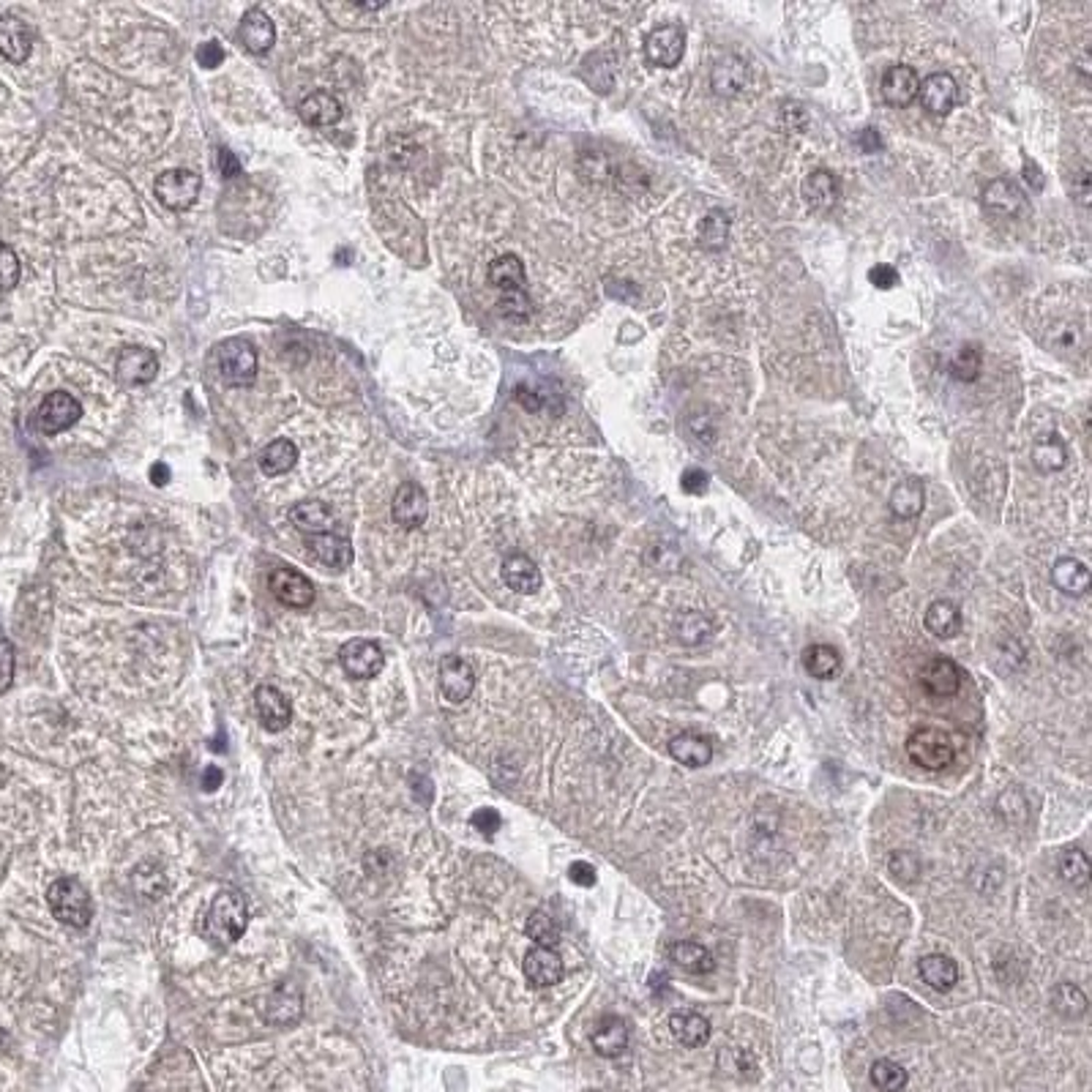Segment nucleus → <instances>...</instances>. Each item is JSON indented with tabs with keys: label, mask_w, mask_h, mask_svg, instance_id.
<instances>
[{
	"label": "nucleus",
	"mask_w": 1092,
	"mask_h": 1092,
	"mask_svg": "<svg viewBox=\"0 0 1092 1092\" xmlns=\"http://www.w3.org/2000/svg\"><path fill=\"white\" fill-rule=\"evenodd\" d=\"M249 926V904L238 891H219L200 921L202 940L216 948H230L244 937Z\"/></svg>",
	"instance_id": "1"
},
{
	"label": "nucleus",
	"mask_w": 1092,
	"mask_h": 1092,
	"mask_svg": "<svg viewBox=\"0 0 1092 1092\" xmlns=\"http://www.w3.org/2000/svg\"><path fill=\"white\" fill-rule=\"evenodd\" d=\"M489 284L500 293V312L511 319H525L533 312L528 295L525 262L516 255H500L489 262Z\"/></svg>",
	"instance_id": "2"
},
{
	"label": "nucleus",
	"mask_w": 1092,
	"mask_h": 1092,
	"mask_svg": "<svg viewBox=\"0 0 1092 1092\" xmlns=\"http://www.w3.org/2000/svg\"><path fill=\"white\" fill-rule=\"evenodd\" d=\"M47 904L52 918L72 929H86L93 918V901L86 885L77 880H55L47 891Z\"/></svg>",
	"instance_id": "3"
},
{
	"label": "nucleus",
	"mask_w": 1092,
	"mask_h": 1092,
	"mask_svg": "<svg viewBox=\"0 0 1092 1092\" xmlns=\"http://www.w3.org/2000/svg\"><path fill=\"white\" fill-rule=\"evenodd\" d=\"M907 754L909 760L923 771H946L956 760V749H953L950 737L940 729H934V726L915 729L907 737Z\"/></svg>",
	"instance_id": "4"
},
{
	"label": "nucleus",
	"mask_w": 1092,
	"mask_h": 1092,
	"mask_svg": "<svg viewBox=\"0 0 1092 1092\" xmlns=\"http://www.w3.org/2000/svg\"><path fill=\"white\" fill-rule=\"evenodd\" d=\"M219 372L230 385H252L258 380V350L246 339H230L219 347Z\"/></svg>",
	"instance_id": "5"
},
{
	"label": "nucleus",
	"mask_w": 1092,
	"mask_h": 1092,
	"mask_svg": "<svg viewBox=\"0 0 1092 1092\" xmlns=\"http://www.w3.org/2000/svg\"><path fill=\"white\" fill-rule=\"evenodd\" d=\"M202 189V178L192 170H167L161 172L153 184V192L161 200V205L170 210L192 208Z\"/></svg>",
	"instance_id": "6"
},
{
	"label": "nucleus",
	"mask_w": 1092,
	"mask_h": 1092,
	"mask_svg": "<svg viewBox=\"0 0 1092 1092\" xmlns=\"http://www.w3.org/2000/svg\"><path fill=\"white\" fill-rule=\"evenodd\" d=\"M645 55L653 66L675 69L686 55V30L680 25H661L645 38Z\"/></svg>",
	"instance_id": "7"
},
{
	"label": "nucleus",
	"mask_w": 1092,
	"mask_h": 1092,
	"mask_svg": "<svg viewBox=\"0 0 1092 1092\" xmlns=\"http://www.w3.org/2000/svg\"><path fill=\"white\" fill-rule=\"evenodd\" d=\"M339 661H342L344 672L350 677L369 680V677L380 675L385 656H382L380 645L372 642V639H350L339 651Z\"/></svg>",
	"instance_id": "8"
},
{
	"label": "nucleus",
	"mask_w": 1092,
	"mask_h": 1092,
	"mask_svg": "<svg viewBox=\"0 0 1092 1092\" xmlns=\"http://www.w3.org/2000/svg\"><path fill=\"white\" fill-rule=\"evenodd\" d=\"M80 416H83V407L66 391L47 393L44 402L38 405V427L44 434H61V431L72 430Z\"/></svg>",
	"instance_id": "9"
},
{
	"label": "nucleus",
	"mask_w": 1092,
	"mask_h": 1092,
	"mask_svg": "<svg viewBox=\"0 0 1092 1092\" xmlns=\"http://www.w3.org/2000/svg\"><path fill=\"white\" fill-rule=\"evenodd\" d=\"M391 514L393 522L402 530L421 528L427 522V516H430V497H427V491L421 489L416 481H405L396 489V494H393Z\"/></svg>",
	"instance_id": "10"
},
{
	"label": "nucleus",
	"mask_w": 1092,
	"mask_h": 1092,
	"mask_svg": "<svg viewBox=\"0 0 1092 1092\" xmlns=\"http://www.w3.org/2000/svg\"><path fill=\"white\" fill-rule=\"evenodd\" d=\"M268 588L279 602L293 606V609H307V606L315 603V596H317L315 585L304 574L293 571V568H276V571H270Z\"/></svg>",
	"instance_id": "11"
},
{
	"label": "nucleus",
	"mask_w": 1092,
	"mask_h": 1092,
	"mask_svg": "<svg viewBox=\"0 0 1092 1092\" xmlns=\"http://www.w3.org/2000/svg\"><path fill=\"white\" fill-rule=\"evenodd\" d=\"M918 96H921L923 110L929 115H948V112L956 110L958 104V83L953 80V74L948 72H934L918 87Z\"/></svg>",
	"instance_id": "12"
},
{
	"label": "nucleus",
	"mask_w": 1092,
	"mask_h": 1092,
	"mask_svg": "<svg viewBox=\"0 0 1092 1092\" xmlns=\"http://www.w3.org/2000/svg\"><path fill=\"white\" fill-rule=\"evenodd\" d=\"M33 41H36V33H33V28L25 23V20L14 17V14L0 17V55L6 61H28L30 58V49H33Z\"/></svg>",
	"instance_id": "13"
},
{
	"label": "nucleus",
	"mask_w": 1092,
	"mask_h": 1092,
	"mask_svg": "<svg viewBox=\"0 0 1092 1092\" xmlns=\"http://www.w3.org/2000/svg\"><path fill=\"white\" fill-rule=\"evenodd\" d=\"M983 208L992 210L997 216H1006V219H1016L1027 210V197L1021 192L1019 186L1006 178H997L983 186Z\"/></svg>",
	"instance_id": "14"
},
{
	"label": "nucleus",
	"mask_w": 1092,
	"mask_h": 1092,
	"mask_svg": "<svg viewBox=\"0 0 1092 1092\" xmlns=\"http://www.w3.org/2000/svg\"><path fill=\"white\" fill-rule=\"evenodd\" d=\"M473 688H476L473 666L465 659H459V656H445L440 661L442 697L451 702V705H462L473 694Z\"/></svg>",
	"instance_id": "15"
},
{
	"label": "nucleus",
	"mask_w": 1092,
	"mask_h": 1092,
	"mask_svg": "<svg viewBox=\"0 0 1092 1092\" xmlns=\"http://www.w3.org/2000/svg\"><path fill=\"white\" fill-rule=\"evenodd\" d=\"M156 372H159V358L145 347H129L115 361V374L123 385H145L156 377Z\"/></svg>",
	"instance_id": "16"
},
{
	"label": "nucleus",
	"mask_w": 1092,
	"mask_h": 1092,
	"mask_svg": "<svg viewBox=\"0 0 1092 1092\" xmlns=\"http://www.w3.org/2000/svg\"><path fill=\"white\" fill-rule=\"evenodd\" d=\"M522 970H525V978H528L533 986H539V989H546V986L560 983L565 975L560 953H557L554 948H541V946L530 948L528 956H525V964H522Z\"/></svg>",
	"instance_id": "17"
},
{
	"label": "nucleus",
	"mask_w": 1092,
	"mask_h": 1092,
	"mask_svg": "<svg viewBox=\"0 0 1092 1092\" xmlns=\"http://www.w3.org/2000/svg\"><path fill=\"white\" fill-rule=\"evenodd\" d=\"M746 83H749V66L743 63V58H737L732 52H724L718 61L713 63L711 87L718 96H740L746 90Z\"/></svg>",
	"instance_id": "18"
},
{
	"label": "nucleus",
	"mask_w": 1092,
	"mask_h": 1092,
	"mask_svg": "<svg viewBox=\"0 0 1092 1092\" xmlns=\"http://www.w3.org/2000/svg\"><path fill=\"white\" fill-rule=\"evenodd\" d=\"M918 680L932 697H953L961 688V669L946 656H937L932 661L923 663Z\"/></svg>",
	"instance_id": "19"
},
{
	"label": "nucleus",
	"mask_w": 1092,
	"mask_h": 1092,
	"mask_svg": "<svg viewBox=\"0 0 1092 1092\" xmlns=\"http://www.w3.org/2000/svg\"><path fill=\"white\" fill-rule=\"evenodd\" d=\"M307 549L312 560L331 571H342L353 563V546L350 541L336 536V533H322V536H307Z\"/></svg>",
	"instance_id": "20"
},
{
	"label": "nucleus",
	"mask_w": 1092,
	"mask_h": 1092,
	"mask_svg": "<svg viewBox=\"0 0 1092 1092\" xmlns=\"http://www.w3.org/2000/svg\"><path fill=\"white\" fill-rule=\"evenodd\" d=\"M238 38L249 52L262 55L276 44V28L262 9H249L241 20V28H238Z\"/></svg>",
	"instance_id": "21"
},
{
	"label": "nucleus",
	"mask_w": 1092,
	"mask_h": 1092,
	"mask_svg": "<svg viewBox=\"0 0 1092 1092\" xmlns=\"http://www.w3.org/2000/svg\"><path fill=\"white\" fill-rule=\"evenodd\" d=\"M918 87H921V80H918V72L912 69V66H904V63H898V66H891L888 72H885L883 77V98L888 101V104H893V107H907V104H912V98L918 96Z\"/></svg>",
	"instance_id": "22"
},
{
	"label": "nucleus",
	"mask_w": 1092,
	"mask_h": 1092,
	"mask_svg": "<svg viewBox=\"0 0 1092 1092\" xmlns=\"http://www.w3.org/2000/svg\"><path fill=\"white\" fill-rule=\"evenodd\" d=\"M258 713L259 721L270 732H282L284 726L290 724L293 718V705L284 697V691H279L276 686H259L258 688Z\"/></svg>",
	"instance_id": "23"
},
{
	"label": "nucleus",
	"mask_w": 1092,
	"mask_h": 1092,
	"mask_svg": "<svg viewBox=\"0 0 1092 1092\" xmlns=\"http://www.w3.org/2000/svg\"><path fill=\"white\" fill-rule=\"evenodd\" d=\"M503 582L508 585V588L514 590V593H522V596H533V593H539L541 590V571L539 565L530 560L528 554L522 552H514L508 554L503 560Z\"/></svg>",
	"instance_id": "24"
},
{
	"label": "nucleus",
	"mask_w": 1092,
	"mask_h": 1092,
	"mask_svg": "<svg viewBox=\"0 0 1092 1092\" xmlns=\"http://www.w3.org/2000/svg\"><path fill=\"white\" fill-rule=\"evenodd\" d=\"M298 115H301V121L307 123V126H315V129L333 126V123L342 118V101L333 96V93H328V90H315V93H309L301 101Z\"/></svg>",
	"instance_id": "25"
},
{
	"label": "nucleus",
	"mask_w": 1092,
	"mask_h": 1092,
	"mask_svg": "<svg viewBox=\"0 0 1092 1092\" xmlns=\"http://www.w3.org/2000/svg\"><path fill=\"white\" fill-rule=\"evenodd\" d=\"M590 1044L596 1049V1055L606 1057H620L628 1049V1027L626 1021L617 1019V1016H606L599 1021V1027L590 1035Z\"/></svg>",
	"instance_id": "26"
},
{
	"label": "nucleus",
	"mask_w": 1092,
	"mask_h": 1092,
	"mask_svg": "<svg viewBox=\"0 0 1092 1092\" xmlns=\"http://www.w3.org/2000/svg\"><path fill=\"white\" fill-rule=\"evenodd\" d=\"M803 197L809 200V205H814V208L820 210H828L833 208L835 202H838V197H841V181H838V175L831 170H814L803 181Z\"/></svg>",
	"instance_id": "27"
},
{
	"label": "nucleus",
	"mask_w": 1092,
	"mask_h": 1092,
	"mask_svg": "<svg viewBox=\"0 0 1092 1092\" xmlns=\"http://www.w3.org/2000/svg\"><path fill=\"white\" fill-rule=\"evenodd\" d=\"M669 754L686 768H705L713 760V746L708 737L694 735V732H680L669 740Z\"/></svg>",
	"instance_id": "28"
},
{
	"label": "nucleus",
	"mask_w": 1092,
	"mask_h": 1092,
	"mask_svg": "<svg viewBox=\"0 0 1092 1092\" xmlns=\"http://www.w3.org/2000/svg\"><path fill=\"white\" fill-rule=\"evenodd\" d=\"M290 522L307 536H322V533L333 530V511L319 500H307V503H298L290 511Z\"/></svg>",
	"instance_id": "29"
},
{
	"label": "nucleus",
	"mask_w": 1092,
	"mask_h": 1092,
	"mask_svg": "<svg viewBox=\"0 0 1092 1092\" xmlns=\"http://www.w3.org/2000/svg\"><path fill=\"white\" fill-rule=\"evenodd\" d=\"M669 1030L688 1049H700V1046L711 1041V1021L700 1016V1013H691V1010L672 1013L669 1016Z\"/></svg>",
	"instance_id": "30"
},
{
	"label": "nucleus",
	"mask_w": 1092,
	"mask_h": 1092,
	"mask_svg": "<svg viewBox=\"0 0 1092 1092\" xmlns=\"http://www.w3.org/2000/svg\"><path fill=\"white\" fill-rule=\"evenodd\" d=\"M1030 459L1035 470L1044 473V476L1060 473L1063 467L1068 465V448H1065V442L1060 440L1057 434H1041L1038 440L1032 442Z\"/></svg>",
	"instance_id": "31"
},
{
	"label": "nucleus",
	"mask_w": 1092,
	"mask_h": 1092,
	"mask_svg": "<svg viewBox=\"0 0 1092 1092\" xmlns=\"http://www.w3.org/2000/svg\"><path fill=\"white\" fill-rule=\"evenodd\" d=\"M669 958L688 975H708V972L716 970V958H713L711 950L700 943H691V940L669 946Z\"/></svg>",
	"instance_id": "32"
},
{
	"label": "nucleus",
	"mask_w": 1092,
	"mask_h": 1092,
	"mask_svg": "<svg viewBox=\"0 0 1092 1092\" xmlns=\"http://www.w3.org/2000/svg\"><path fill=\"white\" fill-rule=\"evenodd\" d=\"M918 972L921 978L937 992H948L958 983V964L946 953H932V956H923L918 961Z\"/></svg>",
	"instance_id": "33"
},
{
	"label": "nucleus",
	"mask_w": 1092,
	"mask_h": 1092,
	"mask_svg": "<svg viewBox=\"0 0 1092 1092\" xmlns=\"http://www.w3.org/2000/svg\"><path fill=\"white\" fill-rule=\"evenodd\" d=\"M1052 582L1068 596H1084L1090 590V568L1076 557H1063L1052 568Z\"/></svg>",
	"instance_id": "34"
},
{
	"label": "nucleus",
	"mask_w": 1092,
	"mask_h": 1092,
	"mask_svg": "<svg viewBox=\"0 0 1092 1092\" xmlns=\"http://www.w3.org/2000/svg\"><path fill=\"white\" fill-rule=\"evenodd\" d=\"M926 628H929V634H934L937 639H950L956 637L958 631H961V612H958V606L953 602H948V599H940V602H934L929 609H926Z\"/></svg>",
	"instance_id": "35"
},
{
	"label": "nucleus",
	"mask_w": 1092,
	"mask_h": 1092,
	"mask_svg": "<svg viewBox=\"0 0 1092 1092\" xmlns=\"http://www.w3.org/2000/svg\"><path fill=\"white\" fill-rule=\"evenodd\" d=\"M923 500H926V491H923L921 481L904 479L891 491V511L898 519H915L923 511Z\"/></svg>",
	"instance_id": "36"
},
{
	"label": "nucleus",
	"mask_w": 1092,
	"mask_h": 1092,
	"mask_svg": "<svg viewBox=\"0 0 1092 1092\" xmlns=\"http://www.w3.org/2000/svg\"><path fill=\"white\" fill-rule=\"evenodd\" d=\"M295 465H298V448L293 440H284V437L268 442L259 454V467L265 476H284Z\"/></svg>",
	"instance_id": "37"
},
{
	"label": "nucleus",
	"mask_w": 1092,
	"mask_h": 1092,
	"mask_svg": "<svg viewBox=\"0 0 1092 1092\" xmlns=\"http://www.w3.org/2000/svg\"><path fill=\"white\" fill-rule=\"evenodd\" d=\"M803 663L809 675L817 680H831L841 672V656L831 645H811L809 651L803 653Z\"/></svg>",
	"instance_id": "38"
},
{
	"label": "nucleus",
	"mask_w": 1092,
	"mask_h": 1092,
	"mask_svg": "<svg viewBox=\"0 0 1092 1092\" xmlns=\"http://www.w3.org/2000/svg\"><path fill=\"white\" fill-rule=\"evenodd\" d=\"M1049 1000H1052V1007H1055L1063 1019H1081L1087 1013V997L1073 983H1060V986H1055Z\"/></svg>",
	"instance_id": "39"
},
{
	"label": "nucleus",
	"mask_w": 1092,
	"mask_h": 1092,
	"mask_svg": "<svg viewBox=\"0 0 1092 1092\" xmlns=\"http://www.w3.org/2000/svg\"><path fill=\"white\" fill-rule=\"evenodd\" d=\"M869 1076H872V1084L880 1092H901L907 1087L909 1079L907 1070L901 1068L898 1063H893V1060H877L872 1070H869Z\"/></svg>",
	"instance_id": "40"
},
{
	"label": "nucleus",
	"mask_w": 1092,
	"mask_h": 1092,
	"mask_svg": "<svg viewBox=\"0 0 1092 1092\" xmlns=\"http://www.w3.org/2000/svg\"><path fill=\"white\" fill-rule=\"evenodd\" d=\"M729 241V219L724 210H711L700 224V244L705 249H724Z\"/></svg>",
	"instance_id": "41"
},
{
	"label": "nucleus",
	"mask_w": 1092,
	"mask_h": 1092,
	"mask_svg": "<svg viewBox=\"0 0 1092 1092\" xmlns=\"http://www.w3.org/2000/svg\"><path fill=\"white\" fill-rule=\"evenodd\" d=\"M1060 874L1073 888H1087L1090 885V860L1081 849H1065L1063 858H1060Z\"/></svg>",
	"instance_id": "42"
},
{
	"label": "nucleus",
	"mask_w": 1092,
	"mask_h": 1092,
	"mask_svg": "<svg viewBox=\"0 0 1092 1092\" xmlns=\"http://www.w3.org/2000/svg\"><path fill=\"white\" fill-rule=\"evenodd\" d=\"M675 634L683 645H700V642H705V639H711L713 634L711 617H705V614L700 612H686L680 620H677Z\"/></svg>",
	"instance_id": "43"
},
{
	"label": "nucleus",
	"mask_w": 1092,
	"mask_h": 1092,
	"mask_svg": "<svg viewBox=\"0 0 1092 1092\" xmlns=\"http://www.w3.org/2000/svg\"><path fill=\"white\" fill-rule=\"evenodd\" d=\"M525 932H528L530 940L541 948H554L557 943H560V926H557L552 915H546V912H533V915L528 918Z\"/></svg>",
	"instance_id": "44"
},
{
	"label": "nucleus",
	"mask_w": 1092,
	"mask_h": 1092,
	"mask_svg": "<svg viewBox=\"0 0 1092 1092\" xmlns=\"http://www.w3.org/2000/svg\"><path fill=\"white\" fill-rule=\"evenodd\" d=\"M981 369H983V356L975 344H964V347L956 353V358H953V364H950L953 377L961 382L978 380V377H981Z\"/></svg>",
	"instance_id": "45"
},
{
	"label": "nucleus",
	"mask_w": 1092,
	"mask_h": 1092,
	"mask_svg": "<svg viewBox=\"0 0 1092 1092\" xmlns=\"http://www.w3.org/2000/svg\"><path fill=\"white\" fill-rule=\"evenodd\" d=\"M298 1013H301V995H295L293 989H284V992H279V995L270 1000V1021H293L298 1019Z\"/></svg>",
	"instance_id": "46"
},
{
	"label": "nucleus",
	"mask_w": 1092,
	"mask_h": 1092,
	"mask_svg": "<svg viewBox=\"0 0 1092 1092\" xmlns=\"http://www.w3.org/2000/svg\"><path fill=\"white\" fill-rule=\"evenodd\" d=\"M20 282V258L9 244H0V293H9Z\"/></svg>",
	"instance_id": "47"
},
{
	"label": "nucleus",
	"mask_w": 1092,
	"mask_h": 1092,
	"mask_svg": "<svg viewBox=\"0 0 1092 1092\" xmlns=\"http://www.w3.org/2000/svg\"><path fill=\"white\" fill-rule=\"evenodd\" d=\"M891 872L896 874V880H901V883H915L918 874H921V860L915 858L912 852H893L891 855Z\"/></svg>",
	"instance_id": "48"
},
{
	"label": "nucleus",
	"mask_w": 1092,
	"mask_h": 1092,
	"mask_svg": "<svg viewBox=\"0 0 1092 1092\" xmlns=\"http://www.w3.org/2000/svg\"><path fill=\"white\" fill-rule=\"evenodd\" d=\"M680 560V552L675 546H663V544H653L651 552H648V563H653L659 571H672Z\"/></svg>",
	"instance_id": "49"
},
{
	"label": "nucleus",
	"mask_w": 1092,
	"mask_h": 1092,
	"mask_svg": "<svg viewBox=\"0 0 1092 1092\" xmlns=\"http://www.w3.org/2000/svg\"><path fill=\"white\" fill-rule=\"evenodd\" d=\"M688 430H691V434H694L697 440L713 442V437H716V418L700 416V413L694 410V413L688 416Z\"/></svg>",
	"instance_id": "50"
},
{
	"label": "nucleus",
	"mask_w": 1092,
	"mask_h": 1092,
	"mask_svg": "<svg viewBox=\"0 0 1092 1092\" xmlns=\"http://www.w3.org/2000/svg\"><path fill=\"white\" fill-rule=\"evenodd\" d=\"M14 683V648L9 642H0V694H6Z\"/></svg>",
	"instance_id": "51"
},
{
	"label": "nucleus",
	"mask_w": 1092,
	"mask_h": 1092,
	"mask_svg": "<svg viewBox=\"0 0 1092 1092\" xmlns=\"http://www.w3.org/2000/svg\"><path fill=\"white\" fill-rule=\"evenodd\" d=\"M1070 195L1076 197L1079 205H1090V195H1092L1090 167H1081L1076 175H1070Z\"/></svg>",
	"instance_id": "52"
},
{
	"label": "nucleus",
	"mask_w": 1092,
	"mask_h": 1092,
	"mask_svg": "<svg viewBox=\"0 0 1092 1092\" xmlns=\"http://www.w3.org/2000/svg\"><path fill=\"white\" fill-rule=\"evenodd\" d=\"M221 61H224V49H221L219 41H205V44L197 47V63L200 66L216 69V66H221Z\"/></svg>",
	"instance_id": "53"
},
{
	"label": "nucleus",
	"mask_w": 1092,
	"mask_h": 1092,
	"mask_svg": "<svg viewBox=\"0 0 1092 1092\" xmlns=\"http://www.w3.org/2000/svg\"><path fill=\"white\" fill-rule=\"evenodd\" d=\"M473 828L484 835H494L500 828V814L494 809H479L473 814Z\"/></svg>",
	"instance_id": "54"
},
{
	"label": "nucleus",
	"mask_w": 1092,
	"mask_h": 1092,
	"mask_svg": "<svg viewBox=\"0 0 1092 1092\" xmlns=\"http://www.w3.org/2000/svg\"><path fill=\"white\" fill-rule=\"evenodd\" d=\"M680 487H683V491H688V494H700V491L708 489V473L700 470V467H688L686 473H683Z\"/></svg>",
	"instance_id": "55"
},
{
	"label": "nucleus",
	"mask_w": 1092,
	"mask_h": 1092,
	"mask_svg": "<svg viewBox=\"0 0 1092 1092\" xmlns=\"http://www.w3.org/2000/svg\"><path fill=\"white\" fill-rule=\"evenodd\" d=\"M568 877H571V883L582 885V888H593L596 885V869L590 866V863H585V860H577V863H571V869H568Z\"/></svg>",
	"instance_id": "56"
},
{
	"label": "nucleus",
	"mask_w": 1092,
	"mask_h": 1092,
	"mask_svg": "<svg viewBox=\"0 0 1092 1092\" xmlns=\"http://www.w3.org/2000/svg\"><path fill=\"white\" fill-rule=\"evenodd\" d=\"M869 279H872V284H877L880 290H891L893 284H898V273L893 265H874V268L869 270Z\"/></svg>",
	"instance_id": "57"
},
{
	"label": "nucleus",
	"mask_w": 1092,
	"mask_h": 1092,
	"mask_svg": "<svg viewBox=\"0 0 1092 1092\" xmlns=\"http://www.w3.org/2000/svg\"><path fill=\"white\" fill-rule=\"evenodd\" d=\"M219 167L224 178H235V175H241V164H238V159H235L227 147H221L219 150Z\"/></svg>",
	"instance_id": "58"
},
{
	"label": "nucleus",
	"mask_w": 1092,
	"mask_h": 1092,
	"mask_svg": "<svg viewBox=\"0 0 1092 1092\" xmlns=\"http://www.w3.org/2000/svg\"><path fill=\"white\" fill-rule=\"evenodd\" d=\"M860 147H863L866 153L883 150V140H880V135H877V129H863V132H860Z\"/></svg>",
	"instance_id": "59"
},
{
	"label": "nucleus",
	"mask_w": 1092,
	"mask_h": 1092,
	"mask_svg": "<svg viewBox=\"0 0 1092 1092\" xmlns=\"http://www.w3.org/2000/svg\"><path fill=\"white\" fill-rule=\"evenodd\" d=\"M219 786H221V771L219 768H208L205 776H202V789H205V792H216Z\"/></svg>",
	"instance_id": "60"
},
{
	"label": "nucleus",
	"mask_w": 1092,
	"mask_h": 1092,
	"mask_svg": "<svg viewBox=\"0 0 1092 1092\" xmlns=\"http://www.w3.org/2000/svg\"><path fill=\"white\" fill-rule=\"evenodd\" d=\"M1024 178H1030L1035 189H1044V178H1041V170L1035 167V161H1024Z\"/></svg>",
	"instance_id": "61"
},
{
	"label": "nucleus",
	"mask_w": 1092,
	"mask_h": 1092,
	"mask_svg": "<svg viewBox=\"0 0 1092 1092\" xmlns=\"http://www.w3.org/2000/svg\"><path fill=\"white\" fill-rule=\"evenodd\" d=\"M150 476H153V484H156V487H164V484H167V479H170V470H167L164 465H156V467H153V473H150Z\"/></svg>",
	"instance_id": "62"
}]
</instances>
